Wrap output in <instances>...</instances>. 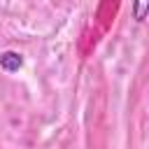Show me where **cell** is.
I'll use <instances>...</instances> for the list:
<instances>
[{
    "label": "cell",
    "instance_id": "obj_1",
    "mask_svg": "<svg viewBox=\"0 0 149 149\" xmlns=\"http://www.w3.org/2000/svg\"><path fill=\"white\" fill-rule=\"evenodd\" d=\"M21 65H23L21 54H16V51H2L0 54V68L5 72H16Z\"/></svg>",
    "mask_w": 149,
    "mask_h": 149
},
{
    "label": "cell",
    "instance_id": "obj_2",
    "mask_svg": "<svg viewBox=\"0 0 149 149\" xmlns=\"http://www.w3.org/2000/svg\"><path fill=\"white\" fill-rule=\"evenodd\" d=\"M133 12H135V19H144V14H149V2H135Z\"/></svg>",
    "mask_w": 149,
    "mask_h": 149
}]
</instances>
